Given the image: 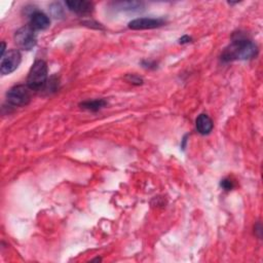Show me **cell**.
<instances>
[{
  "label": "cell",
  "instance_id": "cell-1",
  "mask_svg": "<svg viewBox=\"0 0 263 263\" xmlns=\"http://www.w3.org/2000/svg\"><path fill=\"white\" fill-rule=\"evenodd\" d=\"M257 45L242 33H235L230 44L223 51L221 60L232 62L236 60H250L257 56Z\"/></svg>",
  "mask_w": 263,
  "mask_h": 263
},
{
  "label": "cell",
  "instance_id": "cell-2",
  "mask_svg": "<svg viewBox=\"0 0 263 263\" xmlns=\"http://www.w3.org/2000/svg\"><path fill=\"white\" fill-rule=\"evenodd\" d=\"M47 83V65L44 61H36L28 74L27 85L31 91H41Z\"/></svg>",
  "mask_w": 263,
  "mask_h": 263
},
{
  "label": "cell",
  "instance_id": "cell-3",
  "mask_svg": "<svg viewBox=\"0 0 263 263\" xmlns=\"http://www.w3.org/2000/svg\"><path fill=\"white\" fill-rule=\"evenodd\" d=\"M7 99L11 105L26 106L31 100V90L28 85H16L8 92Z\"/></svg>",
  "mask_w": 263,
  "mask_h": 263
},
{
  "label": "cell",
  "instance_id": "cell-4",
  "mask_svg": "<svg viewBox=\"0 0 263 263\" xmlns=\"http://www.w3.org/2000/svg\"><path fill=\"white\" fill-rule=\"evenodd\" d=\"M17 45L24 51H30L36 45V34L30 26L20 28L15 34Z\"/></svg>",
  "mask_w": 263,
  "mask_h": 263
},
{
  "label": "cell",
  "instance_id": "cell-5",
  "mask_svg": "<svg viewBox=\"0 0 263 263\" xmlns=\"http://www.w3.org/2000/svg\"><path fill=\"white\" fill-rule=\"evenodd\" d=\"M22 56L18 50H10L2 57V64H0V72L3 75H8L13 73L18 69L21 64Z\"/></svg>",
  "mask_w": 263,
  "mask_h": 263
},
{
  "label": "cell",
  "instance_id": "cell-6",
  "mask_svg": "<svg viewBox=\"0 0 263 263\" xmlns=\"http://www.w3.org/2000/svg\"><path fill=\"white\" fill-rule=\"evenodd\" d=\"M162 19H152V18H140L133 20L129 23V28L132 30H150L161 27L164 25Z\"/></svg>",
  "mask_w": 263,
  "mask_h": 263
},
{
  "label": "cell",
  "instance_id": "cell-7",
  "mask_svg": "<svg viewBox=\"0 0 263 263\" xmlns=\"http://www.w3.org/2000/svg\"><path fill=\"white\" fill-rule=\"evenodd\" d=\"M66 6L69 11L79 16H86L92 14L94 11V5L90 2H84V0H79V2H66Z\"/></svg>",
  "mask_w": 263,
  "mask_h": 263
},
{
  "label": "cell",
  "instance_id": "cell-8",
  "mask_svg": "<svg viewBox=\"0 0 263 263\" xmlns=\"http://www.w3.org/2000/svg\"><path fill=\"white\" fill-rule=\"evenodd\" d=\"M50 18L41 12H33L30 15V27L35 31H42L50 27Z\"/></svg>",
  "mask_w": 263,
  "mask_h": 263
},
{
  "label": "cell",
  "instance_id": "cell-9",
  "mask_svg": "<svg viewBox=\"0 0 263 263\" xmlns=\"http://www.w3.org/2000/svg\"><path fill=\"white\" fill-rule=\"evenodd\" d=\"M196 127H197V130H198V132L200 134L208 135V134H210L212 132L214 126H213L212 119L207 114H201L197 118Z\"/></svg>",
  "mask_w": 263,
  "mask_h": 263
},
{
  "label": "cell",
  "instance_id": "cell-10",
  "mask_svg": "<svg viewBox=\"0 0 263 263\" xmlns=\"http://www.w3.org/2000/svg\"><path fill=\"white\" fill-rule=\"evenodd\" d=\"M115 9L121 10V11H125V12H138L143 8V4L142 3H138V2H122V3H115L114 4Z\"/></svg>",
  "mask_w": 263,
  "mask_h": 263
},
{
  "label": "cell",
  "instance_id": "cell-11",
  "mask_svg": "<svg viewBox=\"0 0 263 263\" xmlns=\"http://www.w3.org/2000/svg\"><path fill=\"white\" fill-rule=\"evenodd\" d=\"M106 105H107V102L105 100H103V99L85 101V102H82L80 104L82 109L89 110V111H98V110L102 109L103 107H105Z\"/></svg>",
  "mask_w": 263,
  "mask_h": 263
},
{
  "label": "cell",
  "instance_id": "cell-12",
  "mask_svg": "<svg viewBox=\"0 0 263 263\" xmlns=\"http://www.w3.org/2000/svg\"><path fill=\"white\" fill-rule=\"evenodd\" d=\"M220 185H221V187H222L224 190H227V192L233 189V187H234L233 181H232L231 179H229V178L223 179V180L221 181V184H220Z\"/></svg>",
  "mask_w": 263,
  "mask_h": 263
},
{
  "label": "cell",
  "instance_id": "cell-13",
  "mask_svg": "<svg viewBox=\"0 0 263 263\" xmlns=\"http://www.w3.org/2000/svg\"><path fill=\"white\" fill-rule=\"evenodd\" d=\"M127 78H128L129 82H131L133 84H136V85H140V84L143 83V79L141 77L135 75V74H132V75L130 74V75H128Z\"/></svg>",
  "mask_w": 263,
  "mask_h": 263
},
{
  "label": "cell",
  "instance_id": "cell-14",
  "mask_svg": "<svg viewBox=\"0 0 263 263\" xmlns=\"http://www.w3.org/2000/svg\"><path fill=\"white\" fill-rule=\"evenodd\" d=\"M142 64H143V66H144L145 68H149V69H150V68H153V69H154V68H156V64H155L154 62L152 63V62L144 61Z\"/></svg>",
  "mask_w": 263,
  "mask_h": 263
},
{
  "label": "cell",
  "instance_id": "cell-15",
  "mask_svg": "<svg viewBox=\"0 0 263 263\" xmlns=\"http://www.w3.org/2000/svg\"><path fill=\"white\" fill-rule=\"evenodd\" d=\"M190 40H192V37H189V36L185 35V36H183L182 38H180L179 42H180L181 44H184V43H188V42H190Z\"/></svg>",
  "mask_w": 263,
  "mask_h": 263
}]
</instances>
